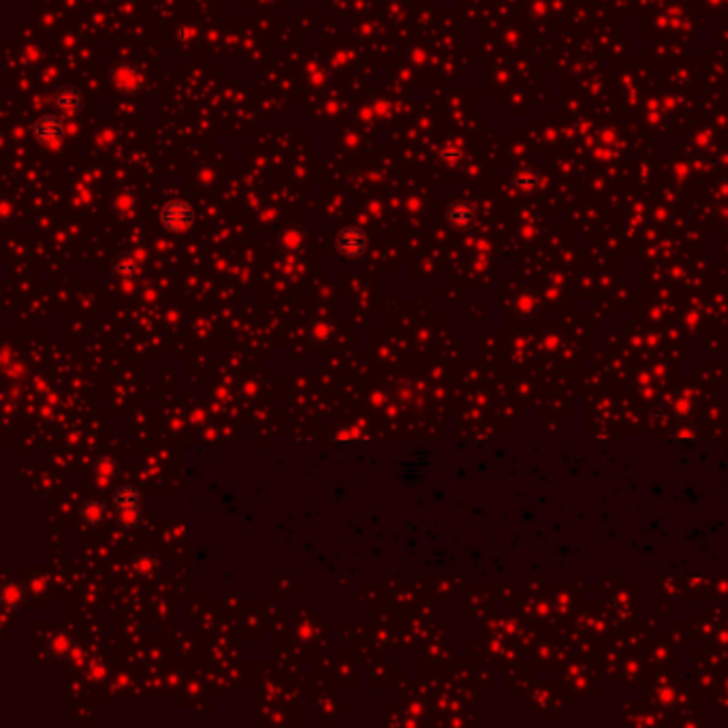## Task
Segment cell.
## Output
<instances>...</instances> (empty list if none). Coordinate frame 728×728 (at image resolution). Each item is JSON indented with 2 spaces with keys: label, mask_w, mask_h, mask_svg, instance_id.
Segmentation results:
<instances>
[{
  "label": "cell",
  "mask_w": 728,
  "mask_h": 728,
  "mask_svg": "<svg viewBox=\"0 0 728 728\" xmlns=\"http://www.w3.org/2000/svg\"><path fill=\"white\" fill-rule=\"evenodd\" d=\"M114 207L120 212H131L135 207V195L131 190H118L114 195Z\"/></svg>",
  "instance_id": "cell-7"
},
{
  "label": "cell",
  "mask_w": 728,
  "mask_h": 728,
  "mask_svg": "<svg viewBox=\"0 0 728 728\" xmlns=\"http://www.w3.org/2000/svg\"><path fill=\"white\" fill-rule=\"evenodd\" d=\"M109 80L116 90L126 92V94H135L143 88V73L129 63L116 65L109 73Z\"/></svg>",
  "instance_id": "cell-3"
},
{
  "label": "cell",
  "mask_w": 728,
  "mask_h": 728,
  "mask_svg": "<svg viewBox=\"0 0 728 728\" xmlns=\"http://www.w3.org/2000/svg\"><path fill=\"white\" fill-rule=\"evenodd\" d=\"M447 218H449V222H451L455 229H462V231H464V229H470V227L474 224L477 212H474V207H472L470 203L460 201V203H453V205L449 207Z\"/></svg>",
  "instance_id": "cell-6"
},
{
  "label": "cell",
  "mask_w": 728,
  "mask_h": 728,
  "mask_svg": "<svg viewBox=\"0 0 728 728\" xmlns=\"http://www.w3.org/2000/svg\"><path fill=\"white\" fill-rule=\"evenodd\" d=\"M65 135H67V126L63 118L58 116L45 114L37 118V122L33 124V137L37 139V143L45 148H58L65 141Z\"/></svg>",
  "instance_id": "cell-2"
},
{
  "label": "cell",
  "mask_w": 728,
  "mask_h": 728,
  "mask_svg": "<svg viewBox=\"0 0 728 728\" xmlns=\"http://www.w3.org/2000/svg\"><path fill=\"white\" fill-rule=\"evenodd\" d=\"M195 207L184 201V199H175L169 201L161 207L158 212V220L163 224V229H167L169 233H184L195 224Z\"/></svg>",
  "instance_id": "cell-1"
},
{
  "label": "cell",
  "mask_w": 728,
  "mask_h": 728,
  "mask_svg": "<svg viewBox=\"0 0 728 728\" xmlns=\"http://www.w3.org/2000/svg\"><path fill=\"white\" fill-rule=\"evenodd\" d=\"M442 158H445L447 163H457V161H462V152H460L457 148H447V150L442 152Z\"/></svg>",
  "instance_id": "cell-9"
},
{
  "label": "cell",
  "mask_w": 728,
  "mask_h": 728,
  "mask_svg": "<svg viewBox=\"0 0 728 728\" xmlns=\"http://www.w3.org/2000/svg\"><path fill=\"white\" fill-rule=\"evenodd\" d=\"M515 184H517L521 190H526V192H532V190H534V186L538 184V178H536L532 171H519V173H517V178H515Z\"/></svg>",
  "instance_id": "cell-8"
},
{
  "label": "cell",
  "mask_w": 728,
  "mask_h": 728,
  "mask_svg": "<svg viewBox=\"0 0 728 728\" xmlns=\"http://www.w3.org/2000/svg\"><path fill=\"white\" fill-rule=\"evenodd\" d=\"M337 250L346 256H361L368 248V235L357 227H346L337 233Z\"/></svg>",
  "instance_id": "cell-4"
},
{
  "label": "cell",
  "mask_w": 728,
  "mask_h": 728,
  "mask_svg": "<svg viewBox=\"0 0 728 728\" xmlns=\"http://www.w3.org/2000/svg\"><path fill=\"white\" fill-rule=\"evenodd\" d=\"M54 105L63 116H77L84 109V97L77 88L73 86H63L56 94H54Z\"/></svg>",
  "instance_id": "cell-5"
}]
</instances>
